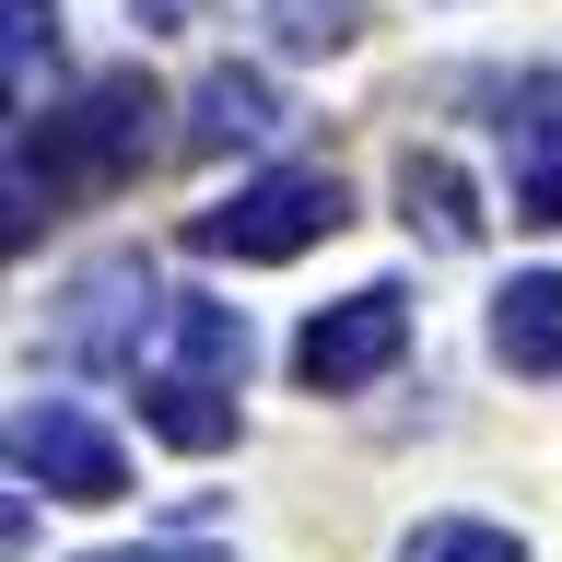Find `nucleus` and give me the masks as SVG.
Masks as SVG:
<instances>
[{"label": "nucleus", "mask_w": 562, "mask_h": 562, "mask_svg": "<svg viewBox=\"0 0 562 562\" xmlns=\"http://www.w3.org/2000/svg\"><path fill=\"white\" fill-rule=\"evenodd\" d=\"M165 270L140 258V246H105V258H82V270L59 281V305H47V351H59L70 375H140V351L165 340Z\"/></svg>", "instance_id": "1"}, {"label": "nucleus", "mask_w": 562, "mask_h": 562, "mask_svg": "<svg viewBox=\"0 0 562 562\" xmlns=\"http://www.w3.org/2000/svg\"><path fill=\"white\" fill-rule=\"evenodd\" d=\"M153 117H165V94H153L140 70H94L70 105L12 117V153H35L47 188H117V176H140V153H153Z\"/></svg>", "instance_id": "2"}, {"label": "nucleus", "mask_w": 562, "mask_h": 562, "mask_svg": "<svg viewBox=\"0 0 562 562\" xmlns=\"http://www.w3.org/2000/svg\"><path fill=\"white\" fill-rule=\"evenodd\" d=\"M340 223H351L340 165H270V176H246L223 211H188V246L235 258V270H270V258H305L316 235H340Z\"/></svg>", "instance_id": "3"}, {"label": "nucleus", "mask_w": 562, "mask_h": 562, "mask_svg": "<svg viewBox=\"0 0 562 562\" xmlns=\"http://www.w3.org/2000/svg\"><path fill=\"white\" fill-rule=\"evenodd\" d=\"M12 481L59 492V504H130V446L70 398H24L12 411Z\"/></svg>", "instance_id": "4"}, {"label": "nucleus", "mask_w": 562, "mask_h": 562, "mask_svg": "<svg viewBox=\"0 0 562 562\" xmlns=\"http://www.w3.org/2000/svg\"><path fill=\"white\" fill-rule=\"evenodd\" d=\"M398 351H411V293H398V281H363V293H340V305H316L305 328H293V375H305L316 398H351V386H375Z\"/></svg>", "instance_id": "5"}, {"label": "nucleus", "mask_w": 562, "mask_h": 562, "mask_svg": "<svg viewBox=\"0 0 562 562\" xmlns=\"http://www.w3.org/2000/svg\"><path fill=\"white\" fill-rule=\"evenodd\" d=\"M281 117H293V105H281L270 70H258V59H223V70H200V94H188V130H176V140L211 165V153H258Z\"/></svg>", "instance_id": "6"}, {"label": "nucleus", "mask_w": 562, "mask_h": 562, "mask_svg": "<svg viewBox=\"0 0 562 562\" xmlns=\"http://www.w3.org/2000/svg\"><path fill=\"white\" fill-rule=\"evenodd\" d=\"M492 130H504V153H516V223H562V94L527 70Z\"/></svg>", "instance_id": "7"}, {"label": "nucleus", "mask_w": 562, "mask_h": 562, "mask_svg": "<svg viewBox=\"0 0 562 562\" xmlns=\"http://www.w3.org/2000/svg\"><path fill=\"white\" fill-rule=\"evenodd\" d=\"M165 363L200 386H246V363H258V328H246V305H223V293H176L165 316Z\"/></svg>", "instance_id": "8"}, {"label": "nucleus", "mask_w": 562, "mask_h": 562, "mask_svg": "<svg viewBox=\"0 0 562 562\" xmlns=\"http://www.w3.org/2000/svg\"><path fill=\"white\" fill-rule=\"evenodd\" d=\"M398 223H411V246L457 258V246H481V188L446 153H398Z\"/></svg>", "instance_id": "9"}, {"label": "nucleus", "mask_w": 562, "mask_h": 562, "mask_svg": "<svg viewBox=\"0 0 562 562\" xmlns=\"http://www.w3.org/2000/svg\"><path fill=\"white\" fill-rule=\"evenodd\" d=\"M492 363L504 375H562V270H516L492 293Z\"/></svg>", "instance_id": "10"}, {"label": "nucleus", "mask_w": 562, "mask_h": 562, "mask_svg": "<svg viewBox=\"0 0 562 562\" xmlns=\"http://www.w3.org/2000/svg\"><path fill=\"white\" fill-rule=\"evenodd\" d=\"M140 422L176 457H211V446H235V386H200V375H176V363H153L140 375Z\"/></svg>", "instance_id": "11"}, {"label": "nucleus", "mask_w": 562, "mask_h": 562, "mask_svg": "<svg viewBox=\"0 0 562 562\" xmlns=\"http://www.w3.org/2000/svg\"><path fill=\"white\" fill-rule=\"evenodd\" d=\"M0 70H12V117H47V70H59V0H0Z\"/></svg>", "instance_id": "12"}, {"label": "nucleus", "mask_w": 562, "mask_h": 562, "mask_svg": "<svg viewBox=\"0 0 562 562\" xmlns=\"http://www.w3.org/2000/svg\"><path fill=\"white\" fill-rule=\"evenodd\" d=\"M398 562H527V539L492 527V516H422L411 539H398Z\"/></svg>", "instance_id": "13"}, {"label": "nucleus", "mask_w": 562, "mask_h": 562, "mask_svg": "<svg viewBox=\"0 0 562 562\" xmlns=\"http://www.w3.org/2000/svg\"><path fill=\"white\" fill-rule=\"evenodd\" d=\"M270 35L293 59H340L351 35H363V0H270Z\"/></svg>", "instance_id": "14"}, {"label": "nucleus", "mask_w": 562, "mask_h": 562, "mask_svg": "<svg viewBox=\"0 0 562 562\" xmlns=\"http://www.w3.org/2000/svg\"><path fill=\"white\" fill-rule=\"evenodd\" d=\"M130 24L140 35H188V24H200V0H130Z\"/></svg>", "instance_id": "15"}, {"label": "nucleus", "mask_w": 562, "mask_h": 562, "mask_svg": "<svg viewBox=\"0 0 562 562\" xmlns=\"http://www.w3.org/2000/svg\"><path fill=\"white\" fill-rule=\"evenodd\" d=\"M82 562H200V551H176V539H140V551H82Z\"/></svg>", "instance_id": "16"}]
</instances>
